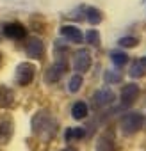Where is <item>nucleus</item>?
I'll list each match as a JSON object with an SVG mask.
<instances>
[{
    "instance_id": "nucleus-13",
    "label": "nucleus",
    "mask_w": 146,
    "mask_h": 151,
    "mask_svg": "<svg viewBox=\"0 0 146 151\" xmlns=\"http://www.w3.org/2000/svg\"><path fill=\"white\" fill-rule=\"evenodd\" d=\"M61 34H62L64 37H68L69 41H73V43H82V41H84L82 32H80L77 27H73V25H66V27H62V29H61Z\"/></svg>"
},
{
    "instance_id": "nucleus-20",
    "label": "nucleus",
    "mask_w": 146,
    "mask_h": 151,
    "mask_svg": "<svg viewBox=\"0 0 146 151\" xmlns=\"http://www.w3.org/2000/svg\"><path fill=\"white\" fill-rule=\"evenodd\" d=\"M86 41H87L89 45H93V46H98V45H100V32H98V30H87Z\"/></svg>"
},
{
    "instance_id": "nucleus-23",
    "label": "nucleus",
    "mask_w": 146,
    "mask_h": 151,
    "mask_svg": "<svg viewBox=\"0 0 146 151\" xmlns=\"http://www.w3.org/2000/svg\"><path fill=\"white\" fill-rule=\"evenodd\" d=\"M61 151H77L75 147H64V149H61Z\"/></svg>"
},
{
    "instance_id": "nucleus-14",
    "label": "nucleus",
    "mask_w": 146,
    "mask_h": 151,
    "mask_svg": "<svg viewBox=\"0 0 146 151\" xmlns=\"http://www.w3.org/2000/svg\"><path fill=\"white\" fill-rule=\"evenodd\" d=\"M87 105L84 103V101H77L75 105L71 107V116H73V119H84L86 116H87Z\"/></svg>"
},
{
    "instance_id": "nucleus-11",
    "label": "nucleus",
    "mask_w": 146,
    "mask_h": 151,
    "mask_svg": "<svg viewBox=\"0 0 146 151\" xmlns=\"http://www.w3.org/2000/svg\"><path fill=\"white\" fill-rule=\"evenodd\" d=\"M13 132H14L13 121L11 119H4L2 123H0V144H7L13 139Z\"/></svg>"
},
{
    "instance_id": "nucleus-10",
    "label": "nucleus",
    "mask_w": 146,
    "mask_h": 151,
    "mask_svg": "<svg viewBox=\"0 0 146 151\" xmlns=\"http://www.w3.org/2000/svg\"><path fill=\"white\" fill-rule=\"evenodd\" d=\"M4 34L11 39H23L27 36V29L22 23H6L4 25Z\"/></svg>"
},
{
    "instance_id": "nucleus-2",
    "label": "nucleus",
    "mask_w": 146,
    "mask_h": 151,
    "mask_svg": "<svg viewBox=\"0 0 146 151\" xmlns=\"http://www.w3.org/2000/svg\"><path fill=\"white\" fill-rule=\"evenodd\" d=\"M144 124V117L142 114L139 112H128L126 116H123V119L119 121V128H121V133L123 135H134L137 133Z\"/></svg>"
},
{
    "instance_id": "nucleus-12",
    "label": "nucleus",
    "mask_w": 146,
    "mask_h": 151,
    "mask_svg": "<svg viewBox=\"0 0 146 151\" xmlns=\"http://www.w3.org/2000/svg\"><path fill=\"white\" fill-rule=\"evenodd\" d=\"M14 103V93L13 89H9L7 86H0V107L2 109H9Z\"/></svg>"
},
{
    "instance_id": "nucleus-7",
    "label": "nucleus",
    "mask_w": 146,
    "mask_h": 151,
    "mask_svg": "<svg viewBox=\"0 0 146 151\" xmlns=\"http://www.w3.org/2000/svg\"><path fill=\"white\" fill-rule=\"evenodd\" d=\"M116 94L111 91V89H102V91H96L95 96H93V101H95V107L96 109H105L107 105H111L114 101Z\"/></svg>"
},
{
    "instance_id": "nucleus-8",
    "label": "nucleus",
    "mask_w": 146,
    "mask_h": 151,
    "mask_svg": "<svg viewBox=\"0 0 146 151\" xmlns=\"http://www.w3.org/2000/svg\"><path fill=\"white\" fill-rule=\"evenodd\" d=\"M25 52H27V55L29 57H32V59H41L43 57V53H45V46H43V41L41 39H38V37H32L27 45H25Z\"/></svg>"
},
{
    "instance_id": "nucleus-5",
    "label": "nucleus",
    "mask_w": 146,
    "mask_h": 151,
    "mask_svg": "<svg viewBox=\"0 0 146 151\" xmlns=\"http://www.w3.org/2000/svg\"><path fill=\"white\" fill-rule=\"evenodd\" d=\"M91 68V53L87 50H79L75 52V57H73V69L77 73H86Z\"/></svg>"
},
{
    "instance_id": "nucleus-16",
    "label": "nucleus",
    "mask_w": 146,
    "mask_h": 151,
    "mask_svg": "<svg viewBox=\"0 0 146 151\" xmlns=\"http://www.w3.org/2000/svg\"><path fill=\"white\" fill-rule=\"evenodd\" d=\"M111 59H112L114 66H118V68H123V66L128 64V55L123 53V52H118V50L111 52Z\"/></svg>"
},
{
    "instance_id": "nucleus-6",
    "label": "nucleus",
    "mask_w": 146,
    "mask_h": 151,
    "mask_svg": "<svg viewBox=\"0 0 146 151\" xmlns=\"http://www.w3.org/2000/svg\"><path fill=\"white\" fill-rule=\"evenodd\" d=\"M139 86L137 84H128L121 89V94H119V100H121V105L123 107H132V103H135V100L139 98Z\"/></svg>"
},
{
    "instance_id": "nucleus-9",
    "label": "nucleus",
    "mask_w": 146,
    "mask_h": 151,
    "mask_svg": "<svg viewBox=\"0 0 146 151\" xmlns=\"http://www.w3.org/2000/svg\"><path fill=\"white\" fill-rule=\"evenodd\" d=\"M64 71H66V68H64V64H52L48 69H46V73H45V82L46 84H55V82H59L61 80V77L64 75Z\"/></svg>"
},
{
    "instance_id": "nucleus-19",
    "label": "nucleus",
    "mask_w": 146,
    "mask_h": 151,
    "mask_svg": "<svg viewBox=\"0 0 146 151\" xmlns=\"http://www.w3.org/2000/svg\"><path fill=\"white\" fill-rule=\"evenodd\" d=\"M86 137V130L84 128H69L66 130L64 133V139L66 140H71V139H84Z\"/></svg>"
},
{
    "instance_id": "nucleus-21",
    "label": "nucleus",
    "mask_w": 146,
    "mask_h": 151,
    "mask_svg": "<svg viewBox=\"0 0 146 151\" xmlns=\"http://www.w3.org/2000/svg\"><path fill=\"white\" fill-rule=\"evenodd\" d=\"M139 45V39L137 37H121L119 39V46H123V48H134V46H137Z\"/></svg>"
},
{
    "instance_id": "nucleus-18",
    "label": "nucleus",
    "mask_w": 146,
    "mask_h": 151,
    "mask_svg": "<svg viewBox=\"0 0 146 151\" xmlns=\"http://www.w3.org/2000/svg\"><path fill=\"white\" fill-rule=\"evenodd\" d=\"M82 77H80V73H77V75H73V77L69 78V84H68V89H69V93H79L80 91V87H82Z\"/></svg>"
},
{
    "instance_id": "nucleus-15",
    "label": "nucleus",
    "mask_w": 146,
    "mask_h": 151,
    "mask_svg": "<svg viewBox=\"0 0 146 151\" xmlns=\"http://www.w3.org/2000/svg\"><path fill=\"white\" fill-rule=\"evenodd\" d=\"M144 73H146V68L142 66V62L141 60H134L128 75H130L132 78H141V77H144Z\"/></svg>"
},
{
    "instance_id": "nucleus-4",
    "label": "nucleus",
    "mask_w": 146,
    "mask_h": 151,
    "mask_svg": "<svg viewBox=\"0 0 146 151\" xmlns=\"http://www.w3.org/2000/svg\"><path fill=\"white\" fill-rule=\"evenodd\" d=\"M95 151H116V133L112 128H107L96 140Z\"/></svg>"
},
{
    "instance_id": "nucleus-1",
    "label": "nucleus",
    "mask_w": 146,
    "mask_h": 151,
    "mask_svg": "<svg viewBox=\"0 0 146 151\" xmlns=\"http://www.w3.org/2000/svg\"><path fill=\"white\" fill-rule=\"evenodd\" d=\"M30 128H32V133L38 139L46 142V140H52L55 137V133L59 130V123L48 110H38L32 116Z\"/></svg>"
},
{
    "instance_id": "nucleus-22",
    "label": "nucleus",
    "mask_w": 146,
    "mask_h": 151,
    "mask_svg": "<svg viewBox=\"0 0 146 151\" xmlns=\"http://www.w3.org/2000/svg\"><path fill=\"white\" fill-rule=\"evenodd\" d=\"M105 80L111 82V84L121 82V75H119V73H114V71H107V73H105Z\"/></svg>"
},
{
    "instance_id": "nucleus-3",
    "label": "nucleus",
    "mask_w": 146,
    "mask_h": 151,
    "mask_svg": "<svg viewBox=\"0 0 146 151\" xmlns=\"http://www.w3.org/2000/svg\"><path fill=\"white\" fill-rule=\"evenodd\" d=\"M36 77V66L30 62H20L16 66V82L20 86H29Z\"/></svg>"
},
{
    "instance_id": "nucleus-17",
    "label": "nucleus",
    "mask_w": 146,
    "mask_h": 151,
    "mask_svg": "<svg viewBox=\"0 0 146 151\" xmlns=\"http://www.w3.org/2000/svg\"><path fill=\"white\" fill-rule=\"evenodd\" d=\"M86 16H87V20H89L91 25H98L102 22V13L96 7H87L86 9Z\"/></svg>"
},
{
    "instance_id": "nucleus-24",
    "label": "nucleus",
    "mask_w": 146,
    "mask_h": 151,
    "mask_svg": "<svg viewBox=\"0 0 146 151\" xmlns=\"http://www.w3.org/2000/svg\"><path fill=\"white\" fill-rule=\"evenodd\" d=\"M141 62H142V66H144V68H146V57H144V59H142V60H141Z\"/></svg>"
}]
</instances>
